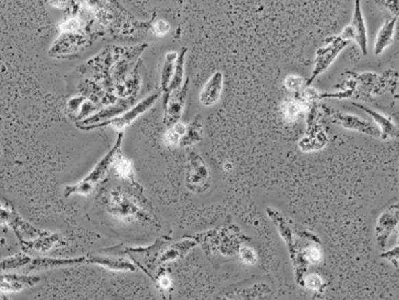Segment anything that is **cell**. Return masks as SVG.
I'll return each instance as SVG.
<instances>
[{
  "label": "cell",
  "mask_w": 399,
  "mask_h": 300,
  "mask_svg": "<svg viewBox=\"0 0 399 300\" xmlns=\"http://www.w3.org/2000/svg\"><path fill=\"white\" fill-rule=\"evenodd\" d=\"M384 6L386 8H388V10L390 12H394V16H398V0H394V1H383L382 2Z\"/></svg>",
  "instance_id": "obj_36"
},
{
  "label": "cell",
  "mask_w": 399,
  "mask_h": 300,
  "mask_svg": "<svg viewBox=\"0 0 399 300\" xmlns=\"http://www.w3.org/2000/svg\"><path fill=\"white\" fill-rule=\"evenodd\" d=\"M153 32L156 36L158 37H162V36L166 35L169 31H170V25L167 23L166 21L160 20L158 21L155 25H153Z\"/></svg>",
  "instance_id": "obj_33"
},
{
  "label": "cell",
  "mask_w": 399,
  "mask_h": 300,
  "mask_svg": "<svg viewBox=\"0 0 399 300\" xmlns=\"http://www.w3.org/2000/svg\"><path fill=\"white\" fill-rule=\"evenodd\" d=\"M111 168H113L115 175L122 181L130 182V183L134 184V185L136 184L137 185V183H135L134 181V166H133V162L130 158L122 155L121 152H119L116 155Z\"/></svg>",
  "instance_id": "obj_24"
},
{
  "label": "cell",
  "mask_w": 399,
  "mask_h": 300,
  "mask_svg": "<svg viewBox=\"0 0 399 300\" xmlns=\"http://www.w3.org/2000/svg\"><path fill=\"white\" fill-rule=\"evenodd\" d=\"M32 262V258L26 253H18L0 261V272L20 269L26 267Z\"/></svg>",
  "instance_id": "obj_27"
},
{
  "label": "cell",
  "mask_w": 399,
  "mask_h": 300,
  "mask_svg": "<svg viewBox=\"0 0 399 300\" xmlns=\"http://www.w3.org/2000/svg\"><path fill=\"white\" fill-rule=\"evenodd\" d=\"M204 137V128L200 121V116H196L190 123L186 124V130L181 138L179 147H189L197 145Z\"/></svg>",
  "instance_id": "obj_23"
},
{
  "label": "cell",
  "mask_w": 399,
  "mask_h": 300,
  "mask_svg": "<svg viewBox=\"0 0 399 300\" xmlns=\"http://www.w3.org/2000/svg\"><path fill=\"white\" fill-rule=\"evenodd\" d=\"M322 110L327 121L335 125L343 127L346 130L356 131L369 136L376 137V138L381 137L379 129L370 120L364 119L354 114L343 113L339 110L327 107V105H323Z\"/></svg>",
  "instance_id": "obj_6"
},
{
  "label": "cell",
  "mask_w": 399,
  "mask_h": 300,
  "mask_svg": "<svg viewBox=\"0 0 399 300\" xmlns=\"http://www.w3.org/2000/svg\"><path fill=\"white\" fill-rule=\"evenodd\" d=\"M41 280V277L37 275L0 273V293L10 295L22 292L25 289L36 286Z\"/></svg>",
  "instance_id": "obj_13"
},
{
  "label": "cell",
  "mask_w": 399,
  "mask_h": 300,
  "mask_svg": "<svg viewBox=\"0 0 399 300\" xmlns=\"http://www.w3.org/2000/svg\"><path fill=\"white\" fill-rule=\"evenodd\" d=\"M326 43L319 48L316 52L315 64H314L313 71L311 77L307 80L306 86H310L317 76L322 75L335 62L339 53L341 52L350 42L341 39V36H331L327 38Z\"/></svg>",
  "instance_id": "obj_7"
},
{
  "label": "cell",
  "mask_w": 399,
  "mask_h": 300,
  "mask_svg": "<svg viewBox=\"0 0 399 300\" xmlns=\"http://www.w3.org/2000/svg\"><path fill=\"white\" fill-rule=\"evenodd\" d=\"M327 143H328V137L324 132V129L320 124L316 123L307 127L306 135L301 139L298 147L301 151L313 152L324 149Z\"/></svg>",
  "instance_id": "obj_19"
},
{
  "label": "cell",
  "mask_w": 399,
  "mask_h": 300,
  "mask_svg": "<svg viewBox=\"0 0 399 300\" xmlns=\"http://www.w3.org/2000/svg\"><path fill=\"white\" fill-rule=\"evenodd\" d=\"M61 29L65 33L71 34L73 32L80 29V22L75 18H69V20L65 21L62 24L60 25Z\"/></svg>",
  "instance_id": "obj_34"
},
{
  "label": "cell",
  "mask_w": 399,
  "mask_h": 300,
  "mask_svg": "<svg viewBox=\"0 0 399 300\" xmlns=\"http://www.w3.org/2000/svg\"><path fill=\"white\" fill-rule=\"evenodd\" d=\"M0 300H1V297H0Z\"/></svg>",
  "instance_id": "obj_40"
},
{
  "label": "cell",
  "mask_w": 399,
  "mask_h": 300,
  "mask_svg": "<svg viewBox=\"0 0 399 300\" xmlns=\"http://www.w3.org/2000/svg\"><path fill=\"white\" fill-rule=\"evenodd\" d=\"M352 105H356L359 109L364 111L367 115L370 116L372 118V121L381 133V138L384 140H387V139H396L398 137V127L392 121L391 118L387 117V116L383 115V114L379 113V112L375 111V110L370 109V108L365 107V105H361L358 103H352Z\"/></svg>",
  "instance_id": "obj_18"
},
{
  "label": "cell",
  "mask_w": 399,
  "mask_h": 300,
  "mask_svg": "<svg viewBox=\"0 0 399 300\" xmlns=\"http://www.w3.org/2000/svg\"><path fill=\"white\" fill-rule=\"evenodd\" d=\"M185 130H186V124L180 121L169 127L168 130L165 132L164 136H162V142L167 147H179V143L184 135Z\"/></svg>",
  "instance_id": "obj_28"
},
{
  "label": "cell",
  "mask_w": 399,
  "mask_h": 300,
  "mask_svg": "<svg viewBox=\"0 0 399 300\" xmlns=\"http://www.w3.org/2000/svg\"><path fill=\"white\" fill-rule=\"evenodd\" d=\"M189 92V78L185 79L182 88L178 90L164 95V122L165 125L171 127L178 123L184 112L185 105Z\"/></svg>",
  "instance_id": "obj_10"
},
{
  "label": "cell",
  "mask_w": 399,
  "mask_h": 300,
  "mask_svg": "<svg viewBox=\"0 0 399 300\" xmlns=\"http://www.w3.org/2000/svg\"><path fill=\"white\" fill-rule=\"evenodd\" d=\"M398 226V204L391 205L380 215L375 225V240L379 248L384 249L389 242L390 236Z\"/></svg>",
  "instance_id": "obj_11"
},
{
  "label": "cell",
  "mask_w": 399,
  "mask_h": 300,
  "mask_svg": "<svg viewBox=\"0 0 399 300\" xmlns=\"http://www.w3.org/2000/svg\"><path fill=\"white\" fill-rule=\"evenodd\" d=\"M178 53L175 51H169L166 53L162 63V71H160V92L166 94L174 75L175 63H176Z\"/></svg>",
  "instance_id": "obj_25"
},
{
  "label": "cell",
  "mask_w": 399,
  "mask_h": 300,
  "mask_svg": "<svg viewBox=\"0 0 399 300\" xmlns=\"http://www.w3.org/2000/svg\"><path fill=\"white\" fill-rule=\"evenodd\" d=\"M284 86L290 92H299L304 86V78L297 75H289L284 79Z\"/></svg>",
  "instance_id": "obj_32"
},
{
  "label": "cell",
  "mask_w": 399,
  "mask_h": 300,
  "mask_svg": "<svg viewBox=\"0 0 399 300\" xmlns=\"http://www.w3.org/2000/svg\"><path fill=\"white\" fill-rule=\"evenodd\" d=\"M271 295L270 285L267 283H256L231 289L221 295L217 300H269Z\"/></svg>",
  "instance_id": "obj_12"
},
{
  "label": "cell",
  "mask_w": 399,
  "mask_h": 300,
  "mask_svg": "<svg viewBox=\"0 0 399 300\" xmlns=\"http://www.w3.org/2000/svg\"><path fill=\"white\" fill-rule=\"evenodd\" d=\"M187 51L188 48L183 47L182 49H181L180 53H178L176 63H175L174 75H173L172 80H171L168 90H167L166 94L164 95L171 94V92H175V90H178L179 88H182L183 84H184L185 82V57H186Z\"/></svg>",
  "instance_id": "obj_26"
},
{
  "label": "cell",
  "mask_w": 399,
  "mask_h": 300,
  "mask_svg": "<svg viewBox=\"0 0 399 300\" xmlns=\"http://www.w3.org/2000/svg\"><path fill=\"white\" fill-rule=\"evenodd\" d=\"M197 245V242L192 236H186V238H182L179 242L169 245L167 248L162 249V251H160L158 264H159V266H162L164 264L169 263V262H175L183 259Z\"/></svg>",
  "instance_id": "obj_14"
},
{
  "label": "cell",
  "mask_w": 399,
  "mask_h": 300,
  "mask_svg": "<svg viewBox=\"0 0 399 300\" xmlns=\"http://www.w3.org/2000/svg\"><path fill=\"white\" fill-rule=\"evenodd\" d=\"M86 262V257L73 258V259H60V258L39 257L32 259L29 264V272L42 271V270L58 269L79 265Z\"/></svg>",
  "instance_id": "obj_20"
},
{
  "label": "cell",
  "mask_w": 399,
  "mask_h": 300,
  "mask_svg": "<svg viewBox=\"0 0 399 300\" xmlns=\"http://www.w3.org/2000/svg\"><path fill=\"white\" fill-rule=\"evenodd\" d=\"M122 140H123V132L120 133L117 141L115 142L113 149L97 164L86 177L73 186H66L64 189V196L66 198L73 195L88 196L94 191L95 187L106 177L108 171L112 168L114 160L119 152H121Z\"/></svg>",
  "instance_id": "obj_4"
},
{
  "label": "cell",
  "mask_w": 399,
  "mask_h": 300,
  "mask_svg": "<svg viewBox=\"0 0 399 300\" xmlns=\"http://www.w3.org/2000/svg\"><path fill=\"white\" fill-rule=\"evenodd\" d=\"M23 251L26 253L29 250H36L41 251V253H46L53 248H58V247L67 246L66 240L62 236L53 234V232H44L40 234L38 238L33 240H23L21 242Z\"/></svg>",
  "instance_id": "obj_15"
},
{
  "label": "cell",
  "mask_w": 399,
  "mask_h": 300,
  "mask_svg": "<svg viewBox=\"0 0 399 300\" xmlns=\"http://www.w3.org/2000/svg\"><path fill=\"white\" fill-rule=\"evenodd\" d=\"M308 109L309 107L302 103L299 99L288 98L280 105V116L287 124H293L301 119L303 114H307Z\"/></svg>",
  "instance_id": "obj_22"
},
{
  "label": "cell",
  "mask_w": 399,
  "mask_h": 300,
  "mask_svg": "<svg viewBox=\"0 0 399 300\" xmlns=\"http://www.w3.org/2000/svg\"><path fill=\"white\" fill-rule=\"evenodd\" d=\"M398 16L386 18L384 24L380 27L377 36H376L375 44H374V54L379 56L392 43H394V34H396V22Z\"/></svg>",
  "instance_id": "obj_21"
},
{
  "label": "cell",
  "mask_w": 399,
  "mask_h": 300,
  "mask_svg": "<svg viewBox=\"0 0 399 300\" xmlns=\"http://www.w3.org/2000/svg\"><path fill=\"white\" fill-rule=\"evenodd\" d=\"M341 39L346 41H354L360 47L363 55L368 54V29L365 23L364 14L362 12V3L361 1L354 2V14H352V23L346 25L341 32Z\"/></svg>",
  "instance_id": "obj_9"
},
{
  "label": "cell",
  "mask_w": 399,
  "mask_h": 300,
  "mask_svg": "<svg viewBox=\"0 0 399 300\" xmlns=\"http://www.w3.org/2000/svg\"><path fill=\"white\" fill-rule=\"evenodd\" d=\"M192 238L202 247L206 255L219 253L229 258L237 255L243 242L250 240L238 226L231 223L228 225L227 223L215 229L195 234Z\"/></svg>",
  "instance_id": "obj_1"
},
{
  "label": "cell",
  "mask_w": 399,
  "mask_h": 300,
  "mask_svg": "<svg viewBox=\"0 0 399 300\" xmlns=\"http://www.w3.org/2000/svg\"><path fill=\"white\" fill-rule=\"evenodd\" d=\"M86 263L100 266L105 269L116 272H136L138 270L130 259L117 255H90L86 257Z\"/></svg>",
  "instance_id": "obj_17"
},
{
  "label": "cell",
  "mask_w": 399,
  "mask_h": 300,
  "mask_svg": "<svg viewBox=\"0 0 399 300\" xmlns=\"http://www.w3.org/2000/svg\"><path fill=\"white\" fill-rule=\"evenodd\" d=\"M0 121H1V117H0Z\"/></svg>",
  "instance_id": "obj_39"
},
{
  "label": "cell",
  "mask_w": 399,
  "mask_h": 300,
  "mask_svg": "<svg viewBox=\"0 0 399 300\" xmlns=\"http://www.w3.org/2000/svg\"><path fill=\"white\" fill-rule=\"evenodd\" d=\"M107 210L112 216L126 223H152L155 225L153 214L145 209L143 203L132 194L120 187L110 193Z\"/></svg>",
  "instance_id": "obj_2"
},
{
  "label": "cell",
  "mask_w": 399,
  "mask_h": 300,
  "mask_svg": "<svg viewBox=\"0 0 399 300\" xmlns=\"http://www.w3.org/2000/svg\"><path fill=\"white\" fill-rule=\"evenodd\" d=\"M313 300H315V299H313ZM317 300H326V299H318Z\"/></svg>",
  "instance_id": "obj_38"
},
{
  "label": "cell",
  "mask_w": 399,
  "mask_h": 300,
  "mask_svg": "<svg viewBox=\"0 0 399 300\" xmlns=\"http://www.w3.org/2000/svg\"><path fill=\"white\" fill-rule=\"evenodd\" d=\"M186 187L193 194L206 193L212 185L210 168L200 154L190 152L187 158Z\"/></svg>",
  "instance_id": "obj_5"
},
{
  "label": "cell",
  "mask_w": 399,
  "mask_h": 300,
  "mask_svg": "<svg viewBox=\"0 0 399 300\" xmlns=\"http://www.w3.org/2000/svg\"><path fill=\"white\" fill-rule=\"evenodd\" d=\"M382 258L384 259L387 260V261L391 262L394 264V267L398 268V247L396 245L394 249H391V251H386V253H382Z\"/></svg>",
  "instance_id": "obj_35"
},
{
  "label": "cell",
  "mask_w": 399,
  "mask_h": 300,
  "mask_svg": "<svg viewBox=\"0 0 399 300\" xmlns=\"http://www.w3.org/2000/svg\"><path fill=\"white\" fill-rule=\"evenodd\" d=\"M168 238H158L153 245L147 247H126L124 245H118L113 248L103 249L101 251H105V253L111 255H128L130 261L136 266L137 269H141L147 276L154 280V272L159 269L158 259L160 251L166 246Z\"/></svg>",
  "instance_id": "obj_3"
},
{
  "label": "cell",
  "mask_w": 399,
  "mask_h": 300,
  "mask_svg": "<svg viewBox=\"0 0 399 300\" xmlns=\"http://www.w3.org/2000/svg\"><path fill=\"white\" fill-rule=\"evenodd\" d=\"M297 99H299L302 103L310 107V105H318L321 99V95L316 88H309L308 86L300 96L297 97Z\"/></svg>",
  "instance_id": "obj_31"
},
{
  "label": "cell",
  "mask_w": 399,
  "mask_h": 300,
  "mask_svg": "<svg viewBox=\"0 0 399 300\" xmlns=\"http://www.w3.org/2000/svg\"><path fill=\"white\" fill-rule=\"evenodd\" d=\"M0 297H1V300H10L6 295H2V293H0Z\"/></svg>",
  "instance_id": "obj_37"
},
{
  "label": "cell",
  "mask_w": 399,
  "mask_h": 300,
  "mask_svg": "<svg viewBox=\"0 0 399 300\" xmlns=\"http://www.w3.org/2000/svg\"><path fill=\"white\" fill-rule=\"evenodd\" d=\"M223 88V75L221 71H215L202 86L200 94V103L204 107H213L221 100Z\"/></svg>",
  "instance_id": "obj_16"
},
{
  "label": "cell",
  "mask_w": 399,
  "mask_h": 300,
  "mask_svg": "<svg viewBox=\"0 0 399 300\" xmlns=\"http://www.w3.org/2000/svg\"><path fill=\"white\" fill-rule=\"evenodd\" d=\"M302 286H305L309 290L320 292L324 288V280L318 274L312 273L310 275L304 277L303 285Z\"/></svg>",
  "instance_id": "obj_30"
},
{
  "label": "cell",
  "mask_w": 399,
  "mask_h": 300,
  "mask_svg": "<svg viewBox=\"0 0 399 300\" xmlns=\"http://www.w3.org/2000/svg\"><path fill=\"white\" fill-rule=\"evenodd\" d=\"M238 259L243 265L254 266L258 262V253L251 247L241 246L237 253Z\"/></svg>",
  "instance_id": "obj_29"
},
{
  "label": "cell",
  "mask_w": 399,
  "mask_h": 300,
  "mask_svg": "<svg viewBox=\"0 0 399 300\" xmlns=\"http://www.w3.org/2000/svg\"><path fill=\"white\" fill-rule=\"evenodd\" d=\"M159 99V94L149 95L147 98L143 99L137 103L136 105L132 107V109L128 110V111L124 112L121 116L119 117L112 118V119L108 120V121L102 122V123L97 124V125H93L90 127H80V129L82 130H90V129L99 128V127L102 126H111L112 128L115 129L116 131L120 132V131L125 130L128 126L132 125L133 122L137 119V118L141 117L143 114L145 112L149 111L154 105H155L156 101Z\"/></svg>",
  "instance_id": "obj_8"
}]
</instances>
